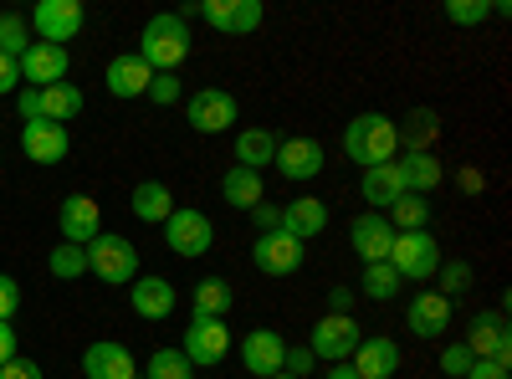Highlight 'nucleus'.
<instances>
[{
	"label": "nucleus",
	"instance_id": "nucleus-17",
	"mask_svg": "<svg viewBox=\"0 0 512 379\" xmlns=\"http://www.w3.org/2000/svg\"><path fill=\"white\" fill-rule=\"evenodd\" d=\"M349 364H354L359 379H395L400 374V344L384 339V333H374V339H359Z\"/></svg>",
	"mask_w": 512,
	"mask_h": 379
},
{
	"label": "nucleus",
	"instance_id": "nucleus-18",
	"mask_svg": "<svg viewBox=\"0 0 512 379\" xmlns=\"http://www.w3.org/2000/svg\"><path fill=\"white\" fill-rule=\"evenodd\" d=\"M57 226H62V241H67V246H88V241L103 231L98 200H93V195H67L62 210H57Z\"/></svg>",
	"mask_w": 512,
	"mask_h": 379
},
{
	"label": "nucleus",
	"instance_id": "nucleus-2",
	"mask_svg": "<svg viewBox=\"0 0 512 379\" xmlns=\"http://www.w3.org/2000/svg\"><path fill=\"white\" fill-rule=\"evenodd\" d=\"M139 57L154 67V72H175L185 57H190V26L180 16H154L139 36Z\"/></svg>",
	"mask_w": 512,
	"mask_h": 379
},
{
	"label": "nucleus",
	"instance_id": "nucleus-29",
	"mask_svg": "<svg viewBox=\"0 0 512 379\" xmlns=\"http://www.w3.org/2000/svg\"><path fill=\"white\" fill-rule=\"evenodd\" d=\"M41 93V118L47 123H67L82 113V93H77V82H52V88H36Z\"/></svg>",
	"mask_w": 512,
	"mask_h": 379
},
{
	"label": "nucleus",
	"instance_id": "nucleus-26",
	"mask_svg": "<svg viewBox=\"0 0 512 379\" xmlns=\"http://www.w3.org/2000/svg\"><path fill=\"white\" fill-rule=\"evenodd\" d=\"M395 134H400L405 154H431V144L441 139V113L436 108H415L405 123H395Z\"/></svg>",
	"mask_w": 512,
	"mask_h": 379
},
{
	"label": "nucleus",
	"instance_id": "nucleus-22",
	"mask_svg": "<svg viewBox=\"0 0 512 379\" xmlns=\"http://www.w3.org/2000/svg\"><path fill=\"white\" fill-rule=\"evenodd\" d=\"M323 159H328V154H323L318 139H282L272 164H277L287 180H313V175L323 170Z\"/></svg>",
	"mask_w": 512,
	"mask_h": 379
},
{
	"label": "nucleus",
	"instance_id": "nucleus-21",
	"mask_svg": "<svg viewBox=\"0 0 512 379\" xmlns=\"http://www.w3.org/2000/svg\"><path fill=\"white\" fill-rule=\"evenodd\" d=\"M149 82H154V67L139 52H123V57L108 62V93L113 98H144Z\"/></svg>",
	"mask_w": 512,
	"mask_h": 379
},
{
	"label": "nucleus",
	"instance_id": "nucleus-49",
	"mask_svg": "<svg viewBox=\"0 0 512 379\" xmlns=\"http://www.w3.org/2000/svg\"><path fill=\"white\" fill-rule=\"evenodd\" d=\"M16 359V328L11 323H0V369H6Z\"/></svg>",
	"mask_w": 512,
	"mask_h": 379
},
{
	"label": "nucleus",
	"instance_id": "nucleus-23",
	"mask_svg": "<svg viewBox=\"0 0 512 379\" xmlns=\"http://www.w3.org/2000/svg\"><path fill=\"white\" fill-rule=\"evenodd\" d=\"M128 303H134L139 318L159 323L175 313V282H164V277H134V287H128Z\"/></svg>",
	"mask_w": 512,
	"mask_h": 379
},
{
	"label": "nucleus",
	"instance_id": "nucleus-13",
	"mask_svg": "<svg viewBox=\"0 0 512 379\" xmlns=\"http://www.w3.org/2000/svg\"><path fill=\"white\" fill-rule=\"evenodd\" d=\"M251 262H256V272H267V277H287V272L303 267V241H292L287 231H267V236H256Z\"/></svg>",
	"mask_w": 512,
	"mask_h": 379
},
{
	"label": "nucleus",
	"instance_id": "nucleus-10",
	"mask_svg": "<svg viewBox=\"0 0 512 379\" xmlns=\"http://www.w3.org/2000/svg\"><path fill=\"white\" fill-rule=\"evenodd\" d=\"M210 26H216L221 36H251L256 26H262V0H200L195 6Z\"/></svg>",
	"mask_w": 512,
	"mask_h": 379
},
{
	"label": "nucleus",
	"instance_id": "nucleus-19",
	"mask_svg": "<svg viewBox=\"0 0 512 379\" xmlns=\"http://www.w3.org/2000/svg\"><path fill=\"white\" fill-rule=\"evenodd\" d=\"M82 374L88 379H139V364L123 344L98 339V344H88V354H82Z\"/></svg>",
	"mask_w": 512,
	"mask_h": 379
},
{
	"label": "nucleus",
	"instance_id": "nucleus-45",
	"mask_svg": "<svg viewBox=\"0 0 512 379\" xmlns=\"http://www.w3.org/2000/svg\"><path fill=\"white\" fill-rule=\"evenodd\" d=\"M11 93H21V67L11 57H0V98H11Z\"/></svg>",
	"mask_w": 512,
	"mask_h": 379
},
{
	"label": "nucleus",
	"instance_id": "nucleus-37",
	"mask_svg": "<svg viewBox=\"0 0 512 379\" xmlns=\"http://www.w3.org/2000/svg\"><path fill=\"white\" fill-rule=\"evenodd\" d=\"M400 292V272L390 267V262H374V267H364V298H374V303H390Z\"/></svg>",
	"mask_w": 512,
	"mask_h": 379
},
{
	"label": "nucleus",
	"instance_id": "nucleus-34",
	"mask_svg": "<svg viewBox=\"0 0 512 379\" xmlns=\"http://www.w3.org/2000/svg\"><path fill=\"white\" fill-rule=\"evenodd\" d=\"M144 379H195V364L180 349H154L144 364Z\"/></svg>",
	"mask_w": 512,
	"mask_h": 379
},
{
	"label": "nucleus",
	"instance_id": "nucleus-11",
	"mask_svg": "<svg viewBox=\"0 0 512 379\" xmlns=\"http://www.w3.org/2000/svg\"><path fill=\"white\" fill-rule=\"evenodd\" d=\"M185 118L195 134H226L236 123V98L226 88H200L190 103H185Z\"/></svg>",
	"mask_w": 512,
	"mask_h": 379
},
{
	"label": "nucleus",
	"instance_id": "nucleus-27",
	"mask_svg": "<svg viewBox=\"0 0 512 379\" xmlns=\"http://www.w3.org/2000/svg\"><path fill=\"white\" fill-rule=\"evenodd\" d=\"M134 216L144 226H164L169 216H175V195H169L164 180H139L134 185Z\"/></svg>",
	"mask_w": 512,
	"mask_h": 379
},
{
	"label": "nucleus",
	"instance_id": "nucleus-50",
	"mask_svg": "<svg viewBox=\"0 0 512 379\" xmlns=\"http://www.w3.org/2000/svg\"><path fill=\"white\" fill-rule=\"evenodd\" d=\"M354 308V287H333L328 292V313H349Z\"/></svg>",
	"mask_w": 512,
	"mask_h": 379
},
{
	"label": "nucleus",
	"instance_id": "nucleus-24",
	"mask_svg": "<svg viewBox=\"0 0 512 379\" xmlns=\"http://www.w3.org/2000/svg\"><path fill=\"white\" fill-rule=\"evenodd\" d=\"M323 226H328V205H323V200L303 195V200L282 205V231H287L292 241H313Z\"/></svg>",
	"mask_w": 512,
	"mask_h": 379
},
{
	"label": "nucleus",
	"instance_id": "nucleus-47",
	"mask_svg": "<svg viewBox=\"0 0 512 379\" xmlns=\"http://www.w3.org/2000/svg\"><path fill=\"white\" fill-rule=\"evenodd\" d=\"M16 108H21L26 123H36V118H41V93H36V88H21V93H16Z\"/></svg>",
	"mask_w": 512,
	"mask_h": 379
},
{
	"label": "nucleus",
	"instance_id": "nucleus-28",
	"mask_svg": "<svg viewBox=\"0 0 512 379\" xmlns=\"http://www.w3.org/2000/svg\"><path fill=\"white\" fill-rule=\"evenodd\" d=\"M272 159H277V134H267V129H241L236 134V164H241V170L262 175Z\"/></svg>",
	"mask_w": 512,
	"mask_h": 379
},
{
	"label": "nucleus",
	"instance_id": "nucleus-36",
	"mask_svg": "<svg viewBox=\"0 0 512 379\" xmlns=\"http://www.w3.org/2000/svg\"><path fill=\"white\" fill-rule=\"evenodd\" d=\"M26 47H31V26H26L16 11H6V16H0V57L21 62V57H26Z\"/></svg>",
	"mask_w": 512,
	"mask_h": 379
},
{
	"label": "nucleus",
	"instance_id": "nucleus-6",
	"mask_svg": "<svg viewBox=\"0 0 512 379\" xmlns=\"http://www.w3.org/2000/svg\"><path fill=\"white\" fill-rule=\"evenodd\" d=\"M308 349H313V359L349 364V354L359 349V323H354L349 313H328V318H318L313 333H308Z\"/></svg>",
	"mask_w": 512,
	"mask_h": 379
},
{
	"label": "nucleus",
	"instance_id": "nucleus-3",
	"mask_svg": "<svg viewBox=\"0 0 512 379\" xmlns=\"http://www.w3.org/2000/svg\"><path fill=\"white\" fill-rule=\"evenodd\" d=\"M88 272L108 287H123V282H134L139 277V246L134 241H123V236H108L98 231L88 241Z\"/></svg>",
	"mask_w": 512,
	"mask_h": 379
},
{
	"label": "nucleus",
	"instance_id": "nucleus-16",
	"mask_svg": "<svg viewBox=\"0 0 512 379\" xmlns=\"http://www.w3.org/2000/svg\"><path fill=\"white\" fill-rule=\"evenodd\" d=\"M349 241H354V251L364 257V267H374V262L390 257V246H395V226L384 221L379 210H364V216H354V226H349Z\"/></svg>",
	"mask_w": 512,
	"mask_h": 379
},
{
	"label": "nucleus",
	"instance_id": "nucleus-7",
	"mask_svg": "<svg viewBox=\"0 0 512 379\" xmlns=\"http://www.w3.org/2000/svg\"><path fill=\"white\" fill-rule=\"evenodd\" d=\"M180 354H185L190 364H200V369L221 364V359L231 354V328H226V318H200V313H195L190 328H185Z\"/></svg>",
	"mask_w": 512,
	"mask_h": 379
},
{
	"label": "nucleus",
	"instance_id": "nucleus-15",
	"mask_svg": "<svg viewBox=\"0 0 512 379\" xmlns=\"http://www.w3.org/2000/svg\"><path fill=\"white\" fill-rule=\"evenodd\" d=\"M21 149L31 164H62L72 154V134L62 129V123H47V118H36L21 129Z\"/></svg>",
	"mask_w": 512,
	"mask_h": 379
},
{
	"label": "nucleus",
	"instance_id": "nucleus-30",
	"mask_svg": "<svg viewBox=\"0 0 512 379\" xmlns=\"http://www.w3.org/2000/svg\"><path fill=\"white\" fill-rule=\"evenodd\" d=\"M221 195H226V205H236V210L262 205V175H256V170H241V164H231L226 180H221Z\"/></svg>",
	"mask_w": 512,
	"mask_h": 379
},
{
	"label": "nucleus",
	"instance_id": "nucleus-35",
	"mask_svg": "<svg viewBox=\"0 0 512 379\" xmlns=\"http://www.w3.org/2000/svg\"><path fill=\"white\" fill-rule=\"evenodd\" d=\"M47 267H52V277L57 282H77L82 272H88V246H52V257H47Z\"/></svg>",
	"mask_w": 512,
	"mask_h": 379
},
{
	"label": "nucleus",
	"instance_id": "nucleus-39",
	"mask_svg": "<svg viewBox=\"0 0 512 379\" xmlns=\"http://www.w3.org/2000/svg\"><path fill=\"white\" fill-rule=\"evenodd\" d=\"M436 277H441V298H456V292L472 287V267H466V262H441Z\"/></svg>",
	"mask_w": 512,
	"mask_h": 379
},
{
	"label": "nucleus",
	"instance_id": "nucleus-4",
	"mask_svg": "<svg viewBox=\"0 0 512 379\" xmlns=\"http://www.w3.org/2000/svg\"><path fill=\"white\" fill-rule=\"evenodd\" d=\"M384 262L400 272V282L405 277L410 282H431L436 267H441V241L431 231H395V246H390V257H384Z\"/></svg>",
	"mask_w": 512,
	"mask_h": 379
},
{
	"label": "nucleus",
	"instance_id": "nucleus-41",
	"mask_svg": "<svg viewBox=\"0 0 512 379\" xmlns=\"http://www.w3.org/2000/svg\"><path fill=\"white\" fill-rule=\"evenodd\" d=\"M16 308H21V282L0 272V323H11V318H16Z\"/></svg>",
	"mask_w": 512,
	"mask_h": 379
},
{
	"label": "nucleus",
	"instance_id": "nucleus-32",
	"mask_svg": "<svg viewBox=\"0 0 512 379\" xmlns=\"http://www.w3.org/2000/svg\"><path fill=\"white\" fill-rule=\"evenodd\" d=\"M231 303H236V292H231L226 277H205V282H195V313H200V318H226Z\"/></svg>",
	"mask_w": 512,
	"mask_h": 379
},
{
	"label": "nucleus",
	"instance_id": "nucleus-1",
	"mask_svg": "<svg viewBox=\"0 0 512 379\" xmlns=\"http://www.w3.org/2000/svg\"><path fill=\"white\" fill-rule=\"evenodd\" d=\"M344 154H349V164H364V170H374V164H395V154H400L395 118L359 113L344 129Z\"/></svg>",
	"mask_w": 512,
	"mask_h": 379
},
{
	"label": "nucleus",
	"instance_id": "nucleus-20",
	"mask_svg": "<svg viewBox=\"0 0 512 379\" xmlns=\"http://www.w3.org/2000/svg\"><path fill=\"white\" fill-rule=\"evenodd\" d=\"M405 323H410L415 339H441L451 328V298H441V292H415Z\"/></svg>",
	"mask_w": 512,
	"mask_h": 379
},
{
	"label": "nucleus",
	"instance_id": "nucleus-44",
	"mask_svg": "<svg viewBox=\"0 0 512 379\" xmlns=\"http://www.w3.org/2000/svg\"><path fill=\"white\" fill-rule=\"evenodd\" d=\"M313 349H287V359H282V374H292V379H308L313 374Z\"/></svg>",
	"mask_w": 512,
	"mask_h": 379
},
{
	"label": "nucleus",
	"instance_id": "nucleus-40",
	"mask_svg": "<svg viewBox=\"0 0 512 379\" xmlns=\"http://www.w3.org/2000/svg\"><path fill=\"white\" fill-rule=\"evenodd\" d=\"M477 359H472V349L466 344H451V349H441V369L451 374V379H466V369H472Z\"/></svg>",
	"mask_w": 512,
	"mask_h": 379
},
{
	"label": "nucleus",
	"instance_id": "nucleus-5",
	"mask_svg": "<svg viewBox=\"0 0 512 379\" xmlns=\"http://www.w3.org/2000/svg\"><path fill=\"white\" fill-rule=\"evenodd\" d=\"M164 246L175 251V257H185V262H195V257H205L210 246H216V226H210V216L205 210H180L175 205V216L164 221Z\"/></svg>",
	"mask_w": 512,
	"mask_h": 379
},
{
	"label": "nucleus",
	"instance_id": "nucleus-53",
	"mask_svg": "<svg viewBox=\"0 0 512 379\" xmlns=\"http://www.w3.org/2000/svg\"><path fill=\"white\" fill-rule=\"evenodd\" d=\"M272 379H292V374H272Z\"/></svg>",
	"mask_w": 512,
	"mask_h": 379
},
{
	"label": "nucleus",
	"instance_id": "nucleus-12",
	"mask_svg": "<svg viewBox=\"0 0 512 379\" xmlns=\"http://www.w3.org/2000/svg\"><path fill=\"white\" fill-rule=\"evenodd\" d=\"M31 26L41 41H52V47H67V41L82 31V0H41L31 11Z\"/></svg>",
	"mask_w": 512,
	"mask_h": 379
},
{
	"label": "nucleus",
	"instance_id": "nucleus-25",
	"mask_svg": "<svg viewBox=\"0 0 512 379\" xmlns=\"http://www.w3.org/2000/svg\"><path fill=\"white\" fill-rule=\"evenodd\" d=\"M359 190H364L369 205H379V216H384V210H390L400 195H410V190H405V175H400V164H374V170H364Z\"/></svg>",
	"mask_w": 512,
	"mask_h": 379
},
{
	"label": "nucleus",
	"instance_id": "nucleus-42",
	"mask_svg": "<svg viewBox=\"0 0 512 379\" xmlns=\"http://www.w3.org/2000/svg\"><path fill=\"white\" fill-rule=\"evenodd\" d=\"M149 98H154V103H180V77H175V72H154Z\"/></svg>",
	"mask_w": 512,
	"mask_h": 379
},
{
	"label": "nucleus",
	"instance_id": "nucleus-46",
	"mask_svg": "<svg viewBox=\"0 0 512 379\" xmlns=\"http://www.w3.org/2000/svg\"><path fill=\"white\" fill-rule=\"evenodd\" d=\"M0 379H41V364L36 359H11L6 369H0Z\"/></svg>",
	"mask_w": 512,
	"mask_h": 379
},
{
	"label": "nucleus",
	"instance_id": "nucleus-9",
	"mask_svg": "<svg viewBox=\"0 0 512 379\" xmlns=\"http://www.w3.org/2000/svg\"><path fill=\"white\" fill-rule=\"evenodd\" d=\"M461 344L472 349V359H492V364H507L512 359V339H507V318L502 313H472Z\"/></svg>",
	"mask_w": 512,
	"mask_h": 379
},
{
	"label": "nucleus",
	"instance_id": "nucleus-51",
	"mask_svg": "<svg viewBox=\"0 0 512 379\" xmlns=\"http://www.w3.org/2000/svg\"><path fill=\"white\" fill-rule=\"evenodd\" d=\"M482 185H487V180H482L477 170H461V190H482Z\"/></svg>",
	"mask_w": 512,
	"mask_h": 379
},
{
	"label": "nucleus",
	"instance_id": "nucleus-8",
	"mask_svg": "<svg viewBox=\"0 0 512 379\" xmlns=\"http://www.w3.org/2000/svg\"><path fill=\"white\" fill-rule=\"evenodd\" d=\"M16 67H21V88H52V82H67L72 57L67 47H52V41H31Z\"/></svg>",
	"mask_w": 512,
	"mask_h": 379
},
{
	"label": "nucleus",
	"instance_id": "nucleus-31",
	"mask_svg": "<svg viewBox=\"0 0 512 379\" xmlns=\"http://www.w3.org/2000/svg\"><path fill=\"white\" fill-rule=\"evenodd\" d=\"M400 175H405L410 195H425L441 185V159L436 154H400Z\"/></svg>",
	"mask_w": 512,
	"mask_h": 379
},
{
	"label": "nucleus",
	"instance_id": "nucleus-43",
	"mask_svg": "<svg viewBox=\"0 0 512 379\" xmlns=\"http://www.w3.org/2000/svg\"><path fill=\"white\" fill-rule=\"evenodd\" d=\"M246 216L256 221V231H262V236H267V231H282V205H267V200H262V205H251Z\"/></svg>",
	"mask_w": 512,
	"mask_h": 379
},
{
	"label": "nucleus",
	"instance_id": "nucleus-52",
	"mask_svg": "<svg viewBox=\"0 0 512 379\" xmlns=\"http://www.w3.org/2000/svg\"><path fill=\"white\" fill-rule=\"evenodd\" d=\"M328 379H359V374H354V364H338V369H328Z\"/></svg>",
	"mask_w": 512,
	"mask_h": 379
},
{
	"label": "nucleus",
	"instance_id": "nucleus-14",
	"mask_svg": "<svg viewBox=\"0 0 512 379\" xmlns=\"http://www.w3.org/2000/svg\"><path fill=\"white\" fill-rule=\"evenodd\" d=\"M282 359H287V339L277 328H251L241 339V364L256 374V379H272L282 374Z\"/></svg>",
	"mask_w": 512,
	"mask_h": 379
},
{
	"label": "nucleus",
	"instance_id": "nucleus-33",
	"mask_svg": "<svg viewBox=\"0 0 512 379\" xmlns=\"http://www.w3.org/2000/svg\"><path fill=\"white\" fill-rule=\"evenodd\" d=\"M384 221H390L395 231H425L431 226V205H425V195H400L390 210H384Z\"/></svg>",
	"mask_w": 512,
	"mask_h": 379
},
{
	"label": "nucleus",
	"instance_id": "nucleus-38",
	"mask_svg": "<svg viewBox=\"0 0 512 379\" xmlns=\"http://www.w3.org/2000/svg\"><path fill=\"white\" fill-rule=\"evenodd\" d=\"M492 16V0H446V21L456 26H482Z\"/></svg>",
	"mask_w": 512,
	"mask_h": 379
},
{
	"label": "nucleus",
	"instance_id": "nucleus-48",
	"mask_svg": "<svg viewBox=\"0 0 512 379\" xmlns=\"http://www.w3.org/2000/svg\"><path fill=\"white\" fill-rule=\"evenodd\" d=\"M466 379H507V364H492V359H477L466 369Z\"/></svg>",
	"mask_w": 512,
	"mask_h": 379
}]
</instances>
